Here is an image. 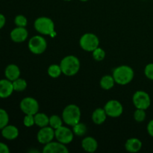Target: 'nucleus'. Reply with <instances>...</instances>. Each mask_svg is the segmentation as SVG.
Here are the masks:
<instances>
[{
    "mask_svg": "<svg viewBox=\"0 0 153 153\" xmlns=\"http://www.w3.org/2000/svg\"><path fill=\"white\" fill-rule=\"evenodd\" d=\"M48 74L50 77L53 78V79H56L58 78L62 73V70H61V67H60V64H52L48 68Z\"/></svg>",
    "mask_w": 153,
    "mask_h": 153,
    "instance_id": "obj_22",
    "label": "nucleus"
},
{
    "mask_svg": "<svg viewBox=\"0 0 153 153\" xmlns=\"http://www.w3.org/2000/svg\"><path fill=\"white\" fill-rule=\"evenodd\" d=\"M62 119L67 125L73 127L79 123L81 120L80 108L76 105L70 104L66 106L62 113Z\"/></svg>",
    "mask_w": 153,
    "mask_h": 153,
    "instance_id": "obj_3",
    "label": "nucleus"
},
{
    "mask_svg": "<svg viewBox=\"0 0 153 153\" xmlns=\"http://www.w3.org/2000/svg\"><path fill=\"white\" fill-rule=\"evenodd\" d=\"M62 73L67 76H75L80 69V61L74 55H67L60 63Z\"/></svg>",
    "mask_w": 153,
    "mask_h": 153,
    "instance_id": "obj_2",
    "label": "nucleus"
},
{
    "mask_svg": "<svg viewBox=\"0 0 153 153\" xmlns=\"http://www.w3.org/2000/svg\"><path fill=\"white\" fill-rule=\"evenodd\" d=\"M55 137L58 142L66 145L73 141L74 133L73 130L62 126L55 129Z\"/></svg>",
    "mask_w": 153,
    "mask_h": 153,
    "instance_id": "obj_9",
    "label": "nucleus"
},
{
    "mask_svg": "<svg viewBox=\"0 0 153 153\" xmlns=\"http://www.w3.org/2000/svg\"><path fill=\"white\" fill-rule=\"evenodd\" d=\"M19 107L25 114L34 115L39 111L38 102L32 97H25L22 99Z\"/></svg>",
    "mask_w": 153,
    "mask_h": 153,
    "instance_id": "obj_8",
    "label": "nucleus"
},
{
    "mask_svg": "<svg viewBox=\"0 0 153 153\" xmlns=\"http://www.w3.org/2000/svg\"><path fill=\"white\" fill-rule=\"evenodd\" d=\"M80 1H88V0H80Z\"/></svg>",
    "mask_w": 153,
    "mask_h": 153,
    "instance_id": "obj_35",
    "label": "nucleus"
},
{
    "mask_svg": "<svg viewBox=\"0 0 153 153\" xmlns=\"http://www.w3.org/2000/svg\"><path fill=\"white\" fill-rule=\"evenodd\" d=\"M12 83H13V87L14 91L20 92V91H25L27 88V82L26 81L23 79L18 78L16 80L13 81Z\"/></svg>",
    "mask_w": 153,
    "mask_h": 153,
    "instance_id": "obj_24",
    "label": "nucleus"
},
{
    "mask_svg": "<svg viewBox=\"0 0 153 153\" xmlns=\"http://www.w3.org/2000/svg\"><path fill=\"white\" fill-rule=\"evenodd\" d=\"M147 131L149 135L153 137V120L149 121L147 125Z\"/></svg>",
    "mask_w": 153,
    "mask_h": 153,
    "instance_id": "obj_33",
    "label": "nucleus"
},
{
    "mask_svg": "<svg viewBox=\"0 0 153 153\" xmlns=\"http://www.w3.org/2000/svg\"><path fill=\"white\" fill-rule=\"evenodd\" d=\"M9 116L7 112L2 108H0V129L8 125Z\"/></svg>",
    "mask_w": 153,
    "mask_h": 153,
    "instance_id": "obj_26",
    "label": "nucleus"
},
{
    "mask_svg": "<svg viewBox=\"0 0 153 153\" xmlns=\"http://www.w3.org/2000/svg\"><path fill=\"white\" fill-rule=\"evenodd\" d=\"M4 75H5L6 79L13 82V81L19 78L20 70H19V67L16 66V64H9L8 66H7L5 70H4Z\"/></svg>",
    "mask_w": 153,
    "mask_h": 153,
    "instance_id": "obj_15",
    "label": "nucleus"
},
{
    "mask_svg": "<svg viewBox=\"0 0 153 153\" xmlns=\"http://www.w3.org/2000/svg\"><path fill=\"white\" fill-rule=\"evenodd\" d=\"M14 23L17 27H25L28 23V20L23 15H17L14 19Z\"/></svg>",
    "mask_w": 153,
    "mask_h": 153,
    "instance_id": "obj_29",
    "label": "nucleus"
},
{
    "mask_svg": "<svg viewBox=\"0 0 153 153\" xmlns=\"http://www.w3.org/2000/svg\"><path fill=\"white\" fill-rule=\"evenodd\" d=\"M63 122H64L63 119H61L58 115H52L49 117V126L54 129H56V128L62 126Z\"/></svg>",
    "mask_w": 153,
    "mask_h": 153,
    "instance_id": "obj_25",
    "label": "nucleus"
},
{
    "mask_svg": "<svg viewBox=\"0 0 153 153\" xmlns=\"http://www.w3.org/2000/svg\"><path fill=\"white\" fill-rule=\"evenodd\" d=\"M82 147L88 152H94L98 148L97 140L92 137H86L82 140Z\"/></svg>",
    "mask_w": 153,
    "mask_h": 153,
    "instance_id": "obj_17",
    "label": "nucleus"
},
{
    "mask_svg": "<svg viewBox=\"0 0 153 153\" xmlns=\"http://www.w3.org/2000/svg\"><path fill=\"white\" fill-rule=\"evenodd\" d=\"M10 38L15 43H22L27 39L28 31L25 27H17L13 28L10 32Z\"/></svg>",
    "mask_w": 153,
    "mask_h": 153,
    "instance_id": "obj_13",
    "label": "nucleus"
},
{
    "mask_svg": "<svg viewBox=\"0 0 153 153\" xmlns=\"http://www.w3.org/2000/svg\"><path fill=\"white\" fill-rule=\"evenodd\" d=\"M64 1H71V0H64Z\"/></svg>",
    "mask_w": 153,
    "mask_h": 153,
    "instance_id": "obj_36",
    "label": "nucleus"
},
{
    "mask_svg": "<svg viewBox=\"0 0 153 153\" xmlns=\"http://www.w3.org/2000/svg\"><path fill=\"white\" fill-rule=\"evenodd\" d=\"M13 83L8 79L0 80V98L5 99L10 97L13 92Z\"/></svg>",
    "mask_w": 153,
    "mask_h": 153,
    "instance_id": "obj_14",
    "label": "nucleus"
},
{
    "mask_svg": "<svg viewBox=\"0 0 153 153\" xmlns=\"http://www.w3.org/2000/svg\"><path fill=\"white\" fill-rule=\"evenodd\" d=\"M34 117L35 125H37V126L43 128L49 125V117L45 114L37 112L36 114L34 115Z\"/></svg>",
    "mask_w": 153,
    "mask_h": 153,
    "instance_id": "obj_20",
    "label": "nucleus"
},
{
    "mask_svg": "<svg viewBox=\"0 0 153 153\" xmlns=\"http://www.w3.org/2000/svg\"><path fill=\"white\" fill-rule=\"evenodd\" d=\"M5 22H6L5 17H4V15L0 13V29L4 27V25H5Z\"/></svg>",
    "mask_w": 153,
    "mask_h": 153,
    "instance_id": "obj_34",
    "label": "nucleus"
},
{
    "mask_svg": "<svg viewBox=\"0 0 153 153\" xmlns=\"http://www.w3.org/2000/svg\"><path fill=\"white\" fill-rule=\"evenodd\" d=\"M116 83L114 79L113 76L106 75L104 76L100 80V86L104 90H110L114 87V84Z\"/></svg>",
    "mask_w": 153,
    "mask_h": 153,
    "instance_id": "obj_21",
    "label": "nucleus"
},
{
    "mask_svg": "<svg viewBox=\"0 0 153 153\" xmlns=\"http://www.w3.org/2000/svg\"><path fill=\"white\" fill-rule=\"evenodd\" d=\"M87 131H88V128H87L86 125L83 123H80L76 124L75 126H73V131L74 133V134L79 136V137H81V136L85 135L87 133Z\"/></svg>",
    "mask_w": 153,
    "mask_h": 153,
    "instance_id": "obj_23",
    "label": "nucleus"
},
{
    "mask_svg": "<svg viewBox=\"0 0 153 153\" xmlns=\"http://www.w3.org/2000/svg\"><path fill=\"white\" fill-rule=\"evenodd\" d=\"M34 28L37 32L44 35H53L55 34V24L49 17L41 16L34 21Z\"/></svg>",
    "mask_w": 153,
    "mask_h": 153,
    "instance_id": "obj_4",
    "label": "nucleus"
},
{
    "mask_svg": "<svg viewBox=\"0 0 153 153\" xmlns=\"http://www.w3.org/2000/svg\"><path fill=\"white\" fill-rule=\"evenodd\" d=\"M79 44L82 49L87 52H93L99 47L100 40L96 34L93 33H86L83 34L79 40Z\"/></svg>",
    "mask_w": 153,
    "mask_h": 153,
    "instance_id": "obj_5",
    "label": "nucleus"
},
{
    "mask_svg": "<svg viewBox=\"0 0 153 153\" xmlns=\"http://www.w3.org/2000/svg\"><path fill=\"white\" fill-rule=\"evenodd\" d=\"M144 73L146 78L153 80V63L147 64L144 69Z\"/></svg>",
    "mask_w": 153,
    "mask_h": 153,
    "instance_id": "obj_31",
    "label": "nucleus"
},
{
    "mask_svg": "<svg viewBox=\"0 0 153 153\" xmlns=\"http://www.w3.org/2000/svg\"><path fill=\"white\" fill-rule=\"evenodd\" d=\"M47 48V42L44 37L36 35L31 37L28 41V49L35 55H40L46 51Z\"/></svg>",
    "mask_w": 153,
    "mask_h": 153,
    "instance_id": "obj_6",
    "label": "nucleus"
},
{
    "mask_svg": "<svg viewBox=\"0 0 153 153\" xmlns=\"http://www.w3.org/2000/svg\"><path fill=\"white\" fill-rule=\"evenodd\" d=\"M107 116L104 108H97L92 114V120L97 125H101L105 122Z\"/></svg>",
    "mask_w": 153,
    "mask_h": 153,
    "instance_id": "obj_19",
    "label": "nucleus"
},
{
    "mask_svg": "<svg viewBox=\"0 0 153 153\" xmlns=\"http://www.w3.org/2000/svg\"><path fill=\"white\" fill-rule=\"evenodd\" d=\"M133 104L136 108L146 110L151 105V99L149 94L143 91H137L132 97Z\"/></svg>",
    "mask_w": 153,
    "mask_h": 153,
    "instance_id": "obj_7",
    "label": "nucleus"
},
{
    "mask_svg": "<svg viewBox=\"0 0 153 153\" xmlns=\"http://www.w3.org/2000/svg\"><path fill=\"white\" fill-rule=\"evenodd\" d=\"M92 55L94 60L97 61H102L105 58V52L104 49L100 47H97V49H94L92 52Z\"/></svg>",
    "mask_w": 153,
    "mask_h": 153,
    "instance_id": "obj_27",
    "label": "nucleus"
},
{
    "mask_svg": "<svg viewBox=\"0 0 153 153\" xmlns=\"http://www.w3.org/2000/svg\"><path fill=\"white\" fill-rule=\"evenodd\" d=\"M134 70L131 67L122 65L115 68L113 71V77L118 85H126L130 83L134 78Z\"/></svg>",
    "mask_w": 153,
    "mask_h": 153,
    "instance_id": "obj_1",
    "label": "nucleus"
},
{
    "mask_svg": "<svg viewBox=\"0 0 153 153\" xmlns=\"http://www.w3.org/2000/svg\"><path fill=\"white\" fill-rule=\"evenodd\" d=\"M1 135L7 140H14L19 135V130L14 126L7 125L1 129Z\"/></svg>",
    "mask_w": 153,
    "mask_h": 153,
    "instance_id": "obj_16",
    "label": "nucleus"
},
{
    "mask_svg": "<svg viewBox=\"0 0 153 153\" xmlns=\"http://www.w3.org/2000/svg\"><path fill=\"white\" fill-rule=\"evenodd\" d=\"M43 153H68L69 150L65 144L60 142L51 141L45 144L43 149Z\"/></svg>",
    "mask_w": 153,
    "mask_h": 153,
    "instance_id": "obj_12",
    "label": "nucleus"
},
{
    "mask_svg": "<svg viewBox=\"0 0 153 153\" xmlns=\"http://www.w3.org/2000/svg\"><path fill=\"white\" fill-rule=\"evenodd\" d=\"M55 137V129L49 126L40 128L37 133V138L39 143L42 144H46L52 141Z\"/></svg>",
    "mask_w": 153,
    "mask_h": 153,
    "instance_id": "obj_11",
    "label": "nucleus"
},
{
    "mask_svg": "<svg viewBox=\"0 0 153 153\" xmlns=\"http://www.w3.org/2000/svg\"><path fill=\"white\" fill-rule=\"evenodd\" d=\"M105 111L108 117H118L123 112V107L119 101L115 100H109L104 107Z\"/></svg>",
    "mask_w": 153,
    "mask_h": 153,
    "instance_id": "obj_10",
    "label": "nucleus"
},
{
    "mask_svg": "<svg viewBox=\"0 0 153 153\" xmlns=\"http://www.w3.org/2000/svg\"><path fill=\"white\" fill-rule=\"evenodd\" d=\"M23 124L26 127H31L35 124L34 122V115L31 114H25V117L23 119Z\"/></svg>",
    "mask_w": 153,
    "mask_h": 153,
    "instance_id": "obj_30",
    "label": "nucleus"
},
{
    "mask_svg": "<svg viewBox=\"0 0 153 153\" xmlns=\"http://www.w3.org/2000/svg\"><path fill=\"white\" fill-rule=\"evenodd\" d=\"M10 152V149H9L8 146L4 143H1L0 142V153H9Z\"/></svg>",
    "mask_w": 153,
    "mask_h": 153,
    "instance_id": "obj_32",
    "label": "nucleus"
},
{
    "mask_svg": "<svg viewBox=\"0 0 153 153\" xmlns=\"http://www.w3.org/2000/svg\"><path fill=\"white\" fill-rule=\"evenodd\" d=\"M146 110H143V109H139L137 108V110L134 111V118L137 122L141 123L143 121L145 120L146 117Z\"/></svg>",
    "mask_w": 153,
    "mask_h": 153,
    "instance_id": "obj_28",
    "label": "nucleus"
},
{
    "mask_svg": "<svg viewBox=\"0 0 153 153\" xmlns=\"http://www.w3.org/2000/svg\"><path fill=\"white\" fill-rule=\"evenodd\" d=\"M125 148L129 152H137L141 149L142 142L135 137L129 138L126 142Z\"/></svg>",
    "mask_w": 153,
    "mask_h": 153,
    "instance_id": "obj_18",
    "label": "nucleus"
}]
</instances>
